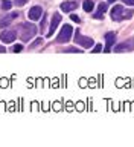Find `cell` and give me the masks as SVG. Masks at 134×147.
<instances>
[{"label": "cell", "mask_w": 134, "mask_h": 147, "mask_svg": "<svg viewBox=\"0 0 134 147\" xmlns=\"http://www.w3.org/2000/svg\"><path fill=\"white\" fill-rule=\"evenodd\" d=\"M133 16V11L130 9H123L122 5H116L113 9H111V18L114 22H121L123 18H130Z\"/></svg>", "instance_id": "6da1fadb"}, {"label": "cell", "mask_w": 134, "mask_h": 147, "mask_svg": "<svg viewBox=\"0 0 134 147\" xmlns=\"http://www.w3.org/2000/svg\"><path fill=\"white\" fill-rule=\"evenodd\" d=\"M37 34V26L34 23H23L21 25V40L23 41H29L32 37Z\"/></svg>", "instance_id": "7a4b0ae2"}, {"label": "cell", "mask_w": 134, "mask_h": 147, "mask_svg": "<svg viewBox=\"0 0 134 147\" xmlns=\"http://www.w3.org/2000/svg\"><path fill=\"white\" fill-rule=\"evenodd\" d=\"M72 35H73V28L70 25H64L61 28L59 35H58V41L59 43H67V41L72 38Z\"/></svg>", "instance_id": "3957f363"}, {"label": "cell", "mask_w": 134, "mask_h": 147, "mask_svg": "<svg viewBox=\"0 0 134 147\" xmlns=\"http://www.w3.org/2000/svg\"><path fill=\"white\" fill-rule=\"evenodd\" d=\"M75 41H76L78 45L84 46V48H91V46H93V40H91L90 37H84V35H79V32H76Z\"/></svg>", "instance_id": "277c9868"}, {"label": "cell", "mask_w": 134, "mask_h": 147, "mask_svg": "<svg viewBox=\"0 0 134 147\" xmlns=\"http://www.w3.org/2000/svg\"><path fill=\"white\" fill-rule=\"evenodd\" d=\"M61 23V16L57 12V14H53V17H52V22H50V28H49V32H47V35L46 37H52L53 35V32L55 29L58 28V25Z\"/></svg>", "instance_id": "5b68a950"}, {"label": "cell", "mask_w": 134, "mask_h": 147, "mask_svg": "<svg viewBox=\"0 0 134 147\" xmlns=\"http://www.w3.org/2000/svg\"><path fill=\"white\" fill-rule=\"evenodd\" d=\"M131 49H134V37L130 40H127V41H123V43H121L114 51H116V52H123V51H131Z\"/></svg>", "instance_id": "8992f818"}, {"label": "cell", "mask_w": 134, "mask_h": 147, "mask_svg": "<svg viewBox=\"0 0 134 147\" xmlns=\"http://www.w3.org/2000/svg\"><path fill=\"white\" fill-rule=\"evenodd\" d=\"M41 16H43V8H41V6H32L29 9V18H31V20L37 22Z\"/></svg>", "instance_id": "52a82bcc"}, {"label": "cell", "mask_w": 134, "mask_h": 147, "mask_svg": "<svg viewBox=\"0 0 134 147\" xmlns=\"http://www.w3.org/2000/svg\"><path fill=\"white\" fill-rule=\"evenodd\" d=\"M15 32L14 31H3L2 34H0V40L3 41V43H12L14 40H15Z\"/></svg>", "instance_id": "ba28073f"}, {"label": "cell", "mask_w": 134, "mask_h": 147, "mask_svg": "<svg viewBox=\"0 0 134 147\" xmlns=\"http://www.w3.org/2000/svg\"><path fill=\"white\" fill-rule=\"evenodd\" d=\"M114 40H116V34H114V32H107V34H105V51H107V52H110V48H111V46L114 45Z\"/></svg>", "instance_id": "9c48e42d"}, {"label": "cell", "mask_w": 134, "mask_h": 147, "mask_svg": "<svg viewBox=\"0 0 134 147\" xmlns=\"http://www.w3.org/2000/svg\"><path fill=\"white\" fill-rule=\"evenodd\" d=\"M17 17H18V12H12V14H8V16L5 17V18H2V20H0V26H2V28L8 26L9 23H11L12 20H15Z\"/></svg>", "instance_id": "30bf717a"}, {"label": "cell", "mask_w": 134, "mask_h": 147, "mask_svg": "<svg viewBox=\"0 0 134 147\" xmlns=\"http://www.w3.org/2000/svg\"><path fill=\"white\" fill-rule=\"evenodd\" d=\"M76 6H78L76 2H63V3H61V11L70 12V11H75Z\"/></svg>", "instance_id": "8fae6325"}, {"label": "cell", "mask_w": 134, "mask_h": 147, "mask_svg": "<svg viewBox=\"0 0 134 147\" xmlns=\"http://www.w3.org/2000/svg\"><path fill=\"white\" fill-rule=\"evenodd\" d=\"M105 11H107V3H101L99 8H98V12H95L93 17H95V18H99V20H101V18L104 17Z\"/></svg>", "instance_id": "7c38bea8"}, {"label": "cell", "mask_w": 134, "mask_h": 147, "mask_svg": "<svg viewBox=\"0 0 134 147\" xmlns=\"http://www.w3.org/2000/svg\"><path fill=\"white\" fill-rule=\"evenodd\" d=\"M93 6H95V3L91 2V0H85L84 5H82V8H84L85 12H91V11H93Z\"/></svg>", "instance_id": "4fadbf2b"}, {"label": "cell", "mask_w": 134, "mask_h": 147, "mask_svg": "<svg viewBox=\"0 0 134 147\" xmlns=\"http://www.w3.org/2000/svg\"><path fill=\"white\" fill-rule=\"evenodd\" d=\"M11 6H12V3L9 2V0H3V2H2V9H3V11H8Z\"/></svg>", "instance_id": "5bb4252c"}, {"label": "cell", "mask_w": 134, "mask_h": 147, "mask_svg": "<svg viewBox=\"0 0 134 147\" xmlns=\"http://www.w3.org/2000/svg\"><path fill=\"white\" fill-rule=\"evenodd\" d=\"M29 0H14V5H17V6H23L25 3H27Z\"/></svg>", "instance_id": "9a60e30c"}, {"label": "cell", "mask_w": 134, "mask_h": 147, "mask_svg": "<svg viewBox=\"0 0 134 147\" xmlns=\"http://www.w3.org/2000/svg\"><path fill=\"white\" fill-rule=\"evenodd\" d=\"M21 49H23V46H21V45H14V48H12L14 52H20Z\"/></svg>", "instance_id": "2e32d148"}, {"label": "cell", "mask_w": 134, "mask_h": 147, "mask_svg": "<svg viewBox=\"0 0 134 147\" xmlns=\"http://www.w3.org/2000/svg\"><path fill=\"white\" fill-rule=\"evenodd\" d=\"M40 43H41V38H37V40L34 41V43H32V45H31V48H37V46H38Z\"/></svg>", "instance_id": "e0dca14e"}, {"label": "cell", "mask_w": 134, "mask_h": 147, "mask_svg": "<svg viewBox=\"0 0 134 147\" xmlns=\"http://www.w3.org/2000/svg\"><path fill=\"white\" fill-rule=\"evenodd\" d=\"M70 20L78 23V22H79V17H78V16H75V14H72V16H70Z\"/></svg>", "instance_id": "ac0fdd59"}, {"label": "cell", "mask_w": 134, "mask_h": 147, "mask_svg": "<svg viewBox=\"0 0 134 147\" xmlns=\"http://www.w3.org/2000/svg\"><path fill=\"white\" fill-rule=\"evenodd\" d=\"M122 2L125 3V5H130V6H133V5H134V0H122Z\"/></svg>", "instance_id": "d6986e66"}, {"label": "cell", "mask_w": 134, "mask_h": 147, "mask_svg": "<svg viewBox=\"0 0 134 147\" xmlns=\"http://www.w3.org/2000/svg\"><path fill=\"white\" fill-rule=\"evenodd\" d=\"M101 51H102V46L98 45V46H96V48L93 49V52H101Z\"/></svg>", "instance_id": "ffe728a7"}, {"label": "cell", "mask_w": 134, "mask_h": 147, "mask_svg": "<svg viewBox=\"0 0 134 147\" xmlns=\"http://www.w3.org/2000/svg\"><path fill=\"white\" fill-rule=\"evenodd\" d=\"M66 52H79V49H66Z\"/></svg>", "instance_id": "44dd1931"}, {"label": "cell", "mask_w": 134, "mask_h": 147, "mask_svg": "<svg viewBox=\"0 0 134 147\" xmlns=\"http://www.w3.org/2000/svg\"><path fill=\"white\" fill-rule=\"evenodd\" d=\"M107 2H108V3H114L116 0H107Z\"/></svg>", "instance_id": "7402d4cb"}, {"label": "cell", "mask_w": 134, "mask_h": 147, "mask_svg": "<svg viewBox=\"0 0 134 147\" xmlns=\"http://www.w3.org/2000/svg\"><path fill=\"white\" fill-rule=\"evenodd\" d=\"M0 52H5V48H2V46H0Z\"/></svg>", "instance_id": "603a6c76"}]
</instances>
